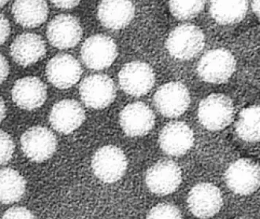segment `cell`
I'll use <instances>...</instances> for the list:
<instances>
[{"label": "cell", "instance_id": "4316f807", "mask_svg": "<svg viewBox=\"0 0 260 219\" xmlns=\"http://www.w3.org/2000/svg\"><path fill=\"white\" fill-rule=\"evenodd\" d=\"M14 148L15 145L11 136L0 130V165H4L11 160Z\"/></svg>", "mask_w": 260, "mask_h": 219}, {"label": "cell", "instance_id": "836d02e7", "mask_svg": "<svg viewBox=\"0 0 260 219\" xmlns=\"http://www.w3.org/2000/svg\"><path fill=\"white\" fill-rule=\"evenodd\" d=\"M7 4V1H0V8L4 7Z\"/></svg>", "mask_w": 260, "mask_h": 219}, {"label": "cell", "instance_id": "ac0fdd59", "mask_svg": "<svg viewBox=\"0 0 260 219\" xmlns=\"http://www.w3.org/2000/svg\"><path fill=\"white\" fill-rule=\"evenodd\" d=\"M12 99L18 107L27 111H32L41 107L46 101L47 87L37 77H23L14 84Z\"/></svg>", "mask_w": 260, "mask_h": 219}, {"label": "cell", "instance_id": "f1b7e54d", "mask_svg": "<svg viewBox=\"0 0 260 219\" xmlns=\"http://www.w3.org/2000/svg\"><path fill=\"white\" fill-rule=\"evenodd\" d=\"M11 26L9 21L3 14H0V45L4 44L9 37Z\"/></svg>", "mask_w": 260, "mask_h": 219}, {"label": "cell", "instance_id": "2e32d148", "mask_svg": "<svg viewBox=\"0 0 260 219\" xmlns=\"http://www.w3.org/2000/svg\"><path fill=\"white\" fill-rule=\"evenodd\" d=\"M120 124L128 137H142L152 130L155 124V114L142 102L128 104L121 111Z\"/></svg>", "mask_w": 260, "mask_h": 219}, {"label": "cell", "instance_id": "44dd1931", "mask_svg": "<svg viewBox=\"0 0 260 219\" xmlns=\"http://www.w3.org/2000/svg\"><path fill=\"white\" fill-rule=\"evenodd\" d=\"M12 13L17 22L25 28H36L42 25L48 15L45 1H15Z\"/></svg>", "mask_w": 260, "mask_h": 219}, {"label": "cell", "instance_id": "ffe728a7", "mask_svg": "<svg viewBox=\"0 0 260 219\" xmlns=\"http://www.w3.org/2000/svg\"><path fill=\"white\" fill-rule=\"evenodd\" d=\"M135 7L131 1H102L99 6L98 18L106 28H125L134 19Z\"/></svg>", "mask_w": 260, "mask_h": 219}, {"label": "cell", "instance_id": "1f68e13d", "mask_svg": "<svg viewBox=\"0 0 260 219\" xmlns=\"http://www.w3.org/2000/svg\"><path fill=\"white\" fill-rule=\"evenodd\" d=\"M6 116V106L3 99L0 97V123L2 122Z\"/></svg>", "mask_w": 260, "mask_h": 219}, {"label": "cell", "instance_id": "cb8c5ba5", "mask_svg": "<svg viewBox=\"0 0 260 219\" xmlns=\"http://www.w3.org/2000/svg\"><path fill=\"white\" fill-rule=\"evenodd\" d=\"M236 131L240 138L248 142L260 140V107L244 109L236 124Z\"/></svg>", "mask_w": 260, "mask_h": 219}, {"label": "cell", "instance_id": "d6a6232c", "mask_svg": "<svg viewBox=\"0 0 260 219\" xmlns=\"http://www.w3.org/2000/svg\"><path fill=\"white\" fill-rule=\"evenodd\" d=\"M254 12L256 14L257 16L260 18V0L259 1H254L251 4Z\"/></svg>", "mask_w": 260, "mask_h": 219}, {"label": "cell", "instance_id": "7402d4cb", "mask_svg": "<svg viewBox=\"0 0 260 219\" xmlns=\"http://www.w3.org/2000/svg\"><path fill=\"white\" fill-rule=\"evenodd\" d=\"M26 181L17 170L12 168L0 170V203L11 204L24 197Z\"/></svg>", "mask_w": 260, "mask_h": 219}, {"label": "cell", "instance_id": "9c48e42d", "mask_svg": "<svg viewBox=\"0 0 260 219\" xmlns=\"http://www.w3.org/2000/svg\"><path fill=\"white\" fill-rule=\"evenodd\" d=\"M182 181V173L172 160H161L147 171L145 181L151 193L160 196L171 194Z\"/></svg>", "mask_w": 260, "mask_h": 219}, {"label": "cell", "instance_id": "30bf717a", "mask_svg": "<svg viewBox=\"0 0 260 219\" xmlns=\"http://www.w3.org/2000/svg\"><path fill=\"white\" fill-rule=\"evenodd\" d=\"M225 180L227 186L234 193L251 194L260 185L259 166L251 160L241 159L227 169Z\"/></svg>", "mask_w": 260, "mask_h": 219}, {"label": "cell", "instance_id": "6da1fadb", "mask_svg": "<svg viewBox=\"0 0 260 219\" xmlns=\"http://www.w3.org/2000/svg\"><path fill=\"white\" fill-rule=\"evenodd\" d=\"M205 38L201 28L190 24L176 27L167 38L166 47L174 58L188 60L202 51Z\"/></svg>", "mask_w": 260, "mask_h": 219}, {"label": "cell", "instance_id": "7c38bea8", "mask_svg": "<svg viewBox=\"0 0 260 219\" xmlns=\"http://www.w3.org/2000/svg\"><path fill=\"white\" fill-rule=\"evenodd\" d=\"M188 208L200 218L213 217L222 206V197L220 190L211 183H201L192 187L188 193Z\"/></svg>", "mask_w": 260, "mask_h": 219}, {"label": "cell", "instance_id": "52a82bcc", "mask_svg": "<svg viewBox=\"0 0 260 219\" xmlns=\"http://www.w3.org/2000/svg\"><path fill=\"white\" fill-rule=\"evenodd\" d=\"M81 58L92 70H104L112 65L118 56L117 45L108 36L98 34L87 39L82 45Z\"/></svg>", "mask_w": 260, "mask_h": 219}, {"label": "cell", "instance_id": "9a60e30c", "mask_svg": "<svg viewBox=\"0 0 260 219\" xmlns=\"http://www.w3.org/2000/svg\"><path fill=\"white\" fill-rule=\"evenodd\" d=\"M158 144L167 154L184 155L193 146V132L185 122H170L160 132Z\"/></svg>", "mask_w": 260, "mask_h": 219}, {"label": "cell", "instance_id": "603a6c76", "mask_svg": "<svg viewBox=\"0 0 260 219\" xmlns=\"http://www.w3.org/2000/svg\"><path fill=\"white\" fill-rule=\"evenodd\" d=\"M248 2L238 1H212L210 7L211 16L221 25L239 22L248 11Z\"/></svg>", "mask_w": 260, "mask_h": 219}, {"label": "cell", "instance_id": "f546056e", "mask_svg": "<svg viewBox=\"0 0 260 219\" xmlns=\"http://www.w3.org/2000/svg\"><path fill=\"white\" fill-rule=\"evenodd\" d=\"M10 67L8 61L3 54H0V84H2L9 74Z\"/></svg>", "mask_w": 260, "mask_h": 219}, {"label": "cell", "instance_id": "83f0119b", "mask_svg": "<svg viewBox=\"0 0 260 219\" xmlns=\"http://www.w3.org/2000/svg\"><path fill=\"white\" fill-rule=\"evenodd\" d=\"M2 219H37L28 209L23 207H14L4 213Z\"/></svg>", "mask_w": 260, "mask_h": 219}, {"label": "cell", "instance_id": "4fadbf2b", "mask_svg": "<svg viewBox=\"0 0 260 219\" xmlns=\"http://www.w3.org/2000/svg\"><path fill=\"white\" fill-rule=\"evenodd\" d=\"M82 28L75 17L60 14L53 18L47 28V37L51 45L58 49L75 47L82 37Z\"/></svg>", "mask_w": 260, "mask_h": 219}, {"label": "cell", "instance_id": "5b68a950", "mask_svg": "<svg viewBox=\"0 0 260 219\" xmlns=\"http://www.w3.org/2000/svg\"><path fill=\"white\" fill-rule=\"evenodd\" d=\"M153 103L160 114L167 118H177L188 110L189 92L182 83H167L157 90Z\"/></svg>", "mask_w": 260, "mask_h": 219}, {"label": "cell", "instance_id": "d4e9b609", "mask_svg": "<svg viewBox=\"0 0 260 219\" xmlns=\"http://www.w3.org/2000/svg\"><path fill=\"white\" fill-rule=\"evenodd\" d=\"M204 1H170L171 12L180 20L191 19L204 9Z\"/></svg>", "mask_w": 260, "mask_h": 219}, {"label": "cell", "instance_id": "8992f818", "mask_svg": "<svg viewBox=\"0 0 260 219\" xmlns=\"http://www.w3.org/2000/svg\"><path fill=\"white\" fill-rule=\"evenodd\" d=\"M21 145L27 158L37 163H42L49 160L56 151L57 139L48 128L34 127L21 136Z\"/></svg>", "mask_w": 260, "mask_h": 219}, {"label": "cell", "instance_id": "8fae6325", "mask_svg": "<svg viewBox=\"0 0 260 219\" xmlns=\"http://www.w3.org/2000/svg\"><path fill=\"white\" fill-rule=\"evenodd\" d=\"M118 79L124 91L140 97L146 95L155 84V74L148 64L143 61H132L121 69Z\"/></svg>", "mask_w": 260, "mask_h": 219}, {"label": "cell", "instance_id": "4dcf8cb0", "mask_svg": "<svg viewBox=\"0 0 260 219\" xmlns=\"http://www.w3.org/2000/svg\"><path fill=\"white\" fill-rule=\"evenodd\" d=\"M55 7L62 9H71L77 7L80 4L79 1H51Z\"/></svg>", "mask_w": 260, "mask_h": 219}, {"label": "cell", "instance_id": "7a4b0ae2", "mask_svg": "<svg viewBox=\"0 0 260 219\" xmlns=\"http://www.w3.org/2000/svg\"><path fill=\"white\" fill-rule=\"evenodd\" d=\"M234 112L231 99L223 94H211L199 105V121L211 131L223 130L232 121Z\"/></svg>", "mask_w": 260, "mask_h": 219}, {"label": "cell", "instance_id": "5bb4252c", "mask_svg": "<svg viewBox=\"0 0 260 219\" xmlns=\"http://www.w3.org/2000/svg\"><path fill=\"white\" fill-rule=\"evenodd\" d=\"M48 81L60 89H67L77 84L82 74L78 60L68 54H58L53 57L47 67Z\"/></svg>", "mask_w": 260, "mask_h": 219}, {"label": "cell", "instance_id": "d6986e66", "mask_svg": "<svg viewBox=\"0 0 260 219\" xmlns=\"http://www.w3.org/2000/svg\"><path fill=\"white\" fill-rule=\"evenodd\" d=\"M46 54V45L41 36L31 33L18 36L11 46L13 59L22 67L32 65Z\"/></svg>", "mask_w": 260, "mask_h": 219}, {"label": "cell", "instance_id": "277c9868", "mask_svg": "<svg viewBox=\"0 0 260 219\" xmlns=\"http://www.w3.org/2000/svg\"><path fill=\"white\" fill-rule=\"evenodd\" d=\"M126 157L116 146L101 147L94 154L91 169L97 178L105 183H114L123 177L127 170Z\"/></svg>", "mask_w": 260, "mask_h": 219}, {"label": "cell", "instance_id": "3957f363", "mask_svg": "<svg viewBox=\"0 0 260 219\" xmlns=\"http://www.w3.org/2000/svg\"><path fill=\"white\" fill-rule=\"evenodd\" d=\"M235 68L234 55L227 50L218 48L204 54L199 61L197 72L204 81L221 84L231 78Z\"/></svg>", "mask_w": 260, "mask_h": 219}, {"label": "cell", "instance_id": "e0dca14e", "mask_svg": "<svg viewBox=\"0 0 260 219\" xmlns=\"http://www.w3.org/2000/svg\"><path fill=\"white\" fill-rule=\"evenodd\" d=\"M85 120L84 109L78 101L63 100L51 109L50 122L53 128L62 134H70L78 130Z\"/></svg>", "mask_w": 260, "mask_h": 219}, {"label": "cell", "instance_id": "484cf974", "mask_svg": "<svg viewBox=\"0 0 260 219\" xmlns=\"http://www.w3.org/2000/svg\"><path fill=\"white\" fill-rule=\"evenodd\" d=\"M146 219H184L181 210L171 203H159L153 207Z\"/></svg>", "mask_w": 260, "mask_h": 219}, {"label": "cell", "instance_id": "ba28073f", "mask_svg": "<svg viewBox=\"0 0 260 219\" xmlns=\"http://www.w3.org/2000/svg\"><path fill=\"white\" fill-rule=\"evenodd\" d=\"M81 100L87 107L104 109L112 104L116 97V87L111 77L95 74L84 79L80 85Z\"/></svg>", "mask_w": 260, "mask_h": 219}]
</instances>
